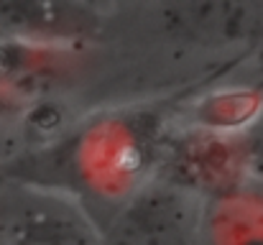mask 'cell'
Returning <instances> with one entry per match:
<instances>
[{
	"label": "cell",
	"mask_w": 263,
	"mask_h": 245,
	"mask_svg": "<svg viewBox=\"0 0 263 245\" xmlns=\"http://www.w3.org/2000/svg\"><path fill=\"white\" fill-rule=\"evenodd\" d=\"M204 204L199 194L156 176L95 222L102 245H202Z\"/></svg>",
	"instance_id": "obj_2"
},
{
	"label": "cell",
	"mask_w": 263,
	"mask_h": 245,
	"mask_svg": "<svg viewBox=\"0 0 263 245\" xmlns=\"http://www.w3.org/2000/svg\"><path fill=\"white\" fill-rule=\"evenodd\" d=\"M263 118V97L256 89L233 87L207 95L194 105V125L207 133L246 138V130Z\"/></svg>",
	"instance_id": "obj_7"
},
{
	"label": "cell",
	"mask_w": 263,
	"mask_h": 245,
	"mask_svg": "<svg viewBox=\"0 0 263 245\" xmlns=\"http://www.w3.org/2000/svg\"><path fill=\"white\" fill-rule=\"evenodd\" d=\"M172 130L154 110H118L85 123L59 143L57 166L64 192L105 212L154 181L161 171Z\"/></svg>",
	"instance_id": "obj_1"
},
{
	"label": "cell",
	"mask_w": 263,
	"mask_h": 245,
	"mask_svg": "<svg viewBox=\"0 0 263 245\" xmlns=\"http://www.w3.org/2000/svg\"><path fill=\"white\" fill-rule=\"evenodd\" d=\"M0 245H102V238L80 199L13 181L0 189Z\"/></svg>",
	"instance_id": "obj_3"
},
{
	"label": "cell",
	"mask_w": 263,
	"mask_h": 245,
	"mask_svg": "<svg viewBox=\"0 0 263 245\" xmlns=\"http://www.w3.org/2000/svg\"><path fill=\"white\" fill-rule=\"evenodd\" d=\"M172 26L207 44L263 41V5L258 3H181L166 5Z\"/></svg>",
	"instance_id": "obj_5"
},
{
	"label": "cell",
	"mask_w": 263,
	"mask_h": 245,
	"mask_svg": "<svg viewBox=\"0 0 263 245\" xmlns=\"http://www.w3.org/2000/svg\"><path fill=\"white\" fill-rule=\"evenodd\" d=\"M202 245H263V184H246L207 199Z\"/></svg>",
	"instance_id": "obj_6"
},
{
	"label": "cell",
	"mask_w": 263,
	"mask_h": 245,
	"mask_svg": "<svg viewBox=\"0 0 263 245\" xmlns=\"http://www.w3.org/2000/svg\"><path fill=\"white\" fill-rule=\"evenodd\" d=\"M159 176L202 199L225 194L251 179L248 138H228L199 128L172 133Z\"/></svg>",
	"instance_id": "obj_4"
}]
</instances>
